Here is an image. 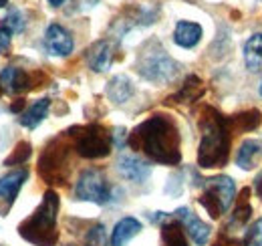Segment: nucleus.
<instances>
[{"instance_id":"1","label":"nucleus","mask_w":262,"mask_h":246,"mask_svg":"<svg viewBox=\"0 0 262 246\" xmlns=\"http://www.w3.org/2000/svg\"><path fill=\"white\" fill-rule=\"evenodd\" d=\"M129 146L141 150L149 159L165 166H176L182 159L180 131L173 119L167 115H151L137 125L129 135Z\"/></svg>"},{"instance_id":"2","label":"nucleus","mask_w":262,"mask_h":246,"mask_svg":"<svg viewBox=\"0 0 262 246\" xmlns=\"http://www.w3.org/2000/svg\"><path fill=\"white\" fill-rule=\"evenodd\" d=\"M202 139L198 148L200 168H222L226 166L230 155V121L224 119L216 109L208 107L202 115Z\"/></svg>"},{"instance_id":"3","label":"nucleus","mask_w":262,"mask_h":246,"mask_svg":"<svg viewBox=\"0 0 262 246\" xmlns=\"http://www.w3.org/2000/svg\"><path fill=\"white\" fill-rule=\"evenodd\" d=\"M57 212H59V196L57 192L47 190L40 206L18 226V234L34 246H55L59 238Z\"/></svg>"},{"instance_id":"4","label":"nucleus","mask_w":262,"mask_h":246,"mask_svg":"<svg viewBox=\"0 0 262 246\" xmlns=\"http://www.w3.org/2000/svg\"><path fill=\"white\" fill-rule=\"evenodd\" d=\"M135 71L149 83L165 85L171 83L180 73V63L173 61L160 40H147L137 55Z\"/></svg>"},{"instance_id":"5","label":"nucleus","mask_w":262,"mask_h":246,"mask_svg":"<svg viewBox=\"0 0 262 246\" xmlns=\"http://www.w3.org/2000/svg\"><path fill=\"white\" fill-rule=\"evenodd\" d=\"M236 198V184L228 176H216L204 182V194L200 204L208 210L212 218H220L232 206Z\"/></svg>"},{"instance_id":"6","label":"nucleus","mask_w":262,"mask_h":246,"mask_svg":"<svg viewBox=\"0 0 262 246\" xmlns=\"http://www.w3.org/2000/svg\"><path fill=\"white\" fill-rule=\"evenodd\" d=\"M113 148L111 133H107L101 125H87L81 129V133L75 135V150L81 157L99 159L109 155Z\"/></svg>"},{"instance_id":"7","label":"nucleus","mask_w":262,"mask_h":246,"mask_svg":"<svg viewBox=\"0 0 262 246\" xmlns=\"http://www.w3.org/2000/svg\"><path fill=\"white\" fill-rule=\"evenodd\" d=\"M75 196L79 200L85 202H93V204H107L111 200V188L107 184V178L101 170L89 168L85 172H81L77 186H75Z\"/></svg>"},{"instance_id":"8","label":"nucleus","mask_w":262,"mask_h":246,"mask_svg":"<svg viewBox=\"0 0 262 246\" xmlns=\"http://www.w3.org/2000/svg\"><path fill=\"white\" fill-rule=\"evenodd\" d=\"M115 168H117L121 178H125L129 182H135V184H143L151 176V166L145 159H141L139 155H119Z\"/></svg>"},{"instance_id":"9","label":"nucleus","mask_w":262,"mask_h":246,"mask_svg":"<svg viewBox=\"0 0 262 246\" xmlns=\"http://www.w3.org/2000/svg\"><path fill=\"white\" fill-rule=\"evenodd\" d=\"M67 166L65 148L61 146V141H55V146H49L47 152L40 157V174L53 182V180H65V176L61 174V170Z\"/></svg>"},{"instance_id":"10","label":"nucleus","mask_w":262,"mask_h":246,"mask_svg":"<svg viewBox=\"0 0 262 246\" xmlns=\"http://www.w3.org/2000/svg\"><path fill=\"white\" fill-rule=\"evenodd\" d=\"M45 47L53 57H69L75 49V40L65 27L49 25V29L45 32Z\"/></svg>"},{"instance_id":"11","label":"nucleus","mask_w":262,"mask_h":246,"mask_svg":"<svg viewBox=\"0 0 262 246\" xmlns=\"http://www.w3.org/2000/svg\"><path fill=\"white\" fill-rule=\"evenodd\" d=\"M173 218L182 222L184 230H186L188 236L194 240V244L206 246V242L210 240V232H212V230H210V226L204 224L190 208H178V210L173 212Z\"/></svg>"},{"instance_id":"12","label":"nucleus","mask_w":262,"mask_h":246,"mask_svg":"<svg viewBox=\"0 0 262 246\" xmlns=\"http://www.w3.org/2000/svg\"><path fill=\"white\" fill-rule=\"evenodd\" d=\"M31 87V77L18 69V67H4L0 73V91L8 93V95H16V93L27 91Z\"/></svg>"},{"instance_id":"13","label":"nucleus","mask_w":262,"mask_h":246,"mask_svg":"<svg viewBox=\"0 0 262 246\" xmlns=\"http://www.w3.org/2000/svg\"><path fill=\"white\" fill-rule=\"evenodd\" d=\"M87 63L95 73H103L109 69L113 59V47L109 40H97L87 49Z\"/></svg>"},{"instance_id":"14","label":"nucleus","mask_w":262,"mask_h":246,"mask_svg":"<svg viewBox=\"0 0 262 246\" xmlns=\"http://www.w3.org/2000/svg\"><path fill=\"white\" fill-rule=\"evenodd\" d=\"M202 27L192 20H180L173 29V43L182 49H194L202 40Z\"/></svg>"},{"instance_id":"15","label":"nucleus","mask_w":262,"mask_h":246,"mask_svg":"<svg viewBox=\"0 0 262 246\" xmlns=\"http://www.w3.org/2000/svg\"><path fill=\"white\" fill-rule=\"evenodd\" d=\"M141 232V222L137 218H131L125 216L121 218L115 228H113V234H111V246H125L129 242L133 236H137Z\"/></svg>"},{"instance_id":"16","label":"nucleus","mask_w":262,"mask_h":246,"mask_svg":"<svg viewBox=\"0 0 262 246\" xmlns=\"http://www.w3.org/2000/svg\"><path fill=\"white\" fill-rule=\"evenodd\" d=\"M49 107H51V99H49V97H42V99L34 101L27 111L20 113L18 123H20L23 127H27V129L38 127L40 123L45 121V117H47V113H49Z\"/></svg>"},{"instance_id":"17","label":"nucleus","mask_w":262,"mask_h":246,"mask_svg":"<svg viewBox=\"0 0 262 246\" xmlns=\"http://www.w3.org/2000/svg\"><path fill=\"white\" fill-rule=\"evenodd\" d=\"M105 93H107V97H109L113 103L121 105V103H125L131 95H133V83H131V79L127 75H115V77H111V81L107 83Z\"/></svg>"},{"instance_id":"18","label":"nucleus","mask_w":262,"mask_h":246,"mask_svg":"<svg viewBox=\"0 0 262 246\" xmlns=\"http://www.w3.org/2000/svg\"><path fill=\"white\" fill-rule=\"evenodd\" d=\"M27 178H29L27 170H16V172H10L4 178H0V198L12 202L18 196V190L23 188Z\"/></svg>"},{"instance_id":"19","label":"nucleus","mask_w":262,"mask_h":246,"mask_svg":"<svg viewBox=\"0 0 262 246\" xmlns=\"http://www.w3.org/2000/svg\"><path fill=\"white\" fill-rule=\"evenodd\" d=\"M262 152V144L258 139H244L242 146L238 148L236 152V163L242 168V170H252L256 157Z\"/></svg>"},{"instance_id":"20","label":"nucleus","mask_w":262,"mask_h":246,"mask_svg":"<svg viewBox=\"0 0 262 246\" xmlns=\"http://www.w3.org/2000/svg\"><path fill=\"white\" fill-rule=\"evenodd\" d=\"M244 61H246L248 71L262 69V32L252 34L244 43Z\"/></svg>"},{"instance_id":"21","label":"nucleus","mask_w":262,"mask_h":246,"mask_svg":"<svg viewBox=\"0 0 262 246\" xmlns=\"http://www.w3.org/2000/svg\"><path fill=\"white\" fill-rule=\"evenodd\" d=\"M162 234H164V240L167 246H188V242H186V234H184V226H182L180 220L165 224L164 230H162Z\"/></svg>"},{"instance_id":"22","label":"nucleus","mask_w":262,"mask_h":246,"mask_svg":"<svg viewBox=\"0 0 262 246\" xmlns=\"http://www.w3.org/2000/svg\"><path fill=\"white\" fill-rule=\"evenodd\" d=\"M2 27L8 29L10 32H14V34H18V32H23L27 29V14L23 10H18V8H12V10L6 12L4 20H2Z\"/></svg>"},{"instance_id":"23","label":"nucleus","mask_w":262,"mask_h":246,"mask_svg":"<svg viewBox=\"0 0 262 246\" xmlns=\"http://www.w3.org/2000/svg\"><path fill=\"white\" fill-rule=\"evenodd\" d=\"M230 125H234L238 131H250V129H256L258 125H260V113L256 111V109H252V111H244V113H240L238 117H234Z\"/></svg>"},{"instance_id":"24","label":"nucleus","mask_w":262,"mask_h":246,"mask_svg":"<svg viewBox=\"0 0 262 246\" xmlns=\"http://www.w3.org/2000/svg\"><path fill=\"white\" fill-rule=\"evenodd\" d=\"M85 246H107V232L103 224H95L93 228H89L85 236Z\"/></svg>"},{"instance_id":"25","label":"nucleus","mask_w":262,"mask_h":246,"mask_svg":"<svg viewBox=\"0 0 262 246\" xmlns=\"http://www.w3.org/2000/svg\"><path fill=\"white\" fill-rule=\"evenodd\" d=\"M250 214H252V206L250 204H246V202L238 204L234 214H232V220H230V228L232 226H244L250 220Z\"/></svg>"},{"instance_id":"26","label":"nucleus","mask_w":262,"mask_h":246,"mask_svg":"<svg viewBox=\"0 0 262 246\" xmlns=\"http://www.w3.org/2000/svg\"><path fill=\"white\" fill-rule=\"evenodd\" d=\"M244 244L246 246H262V218L256 220L248 232H246V238H244Z\"/></svg>"},{"instance_id":"27","label":"nucleus","mask_w":262,"mask_h":246,"mask_svg":"<svg viewBox=\"0 0 262 246\" xmlns=\"http://www.w3.org/2000/svg\"><path fill=\"white\" fill-rule=\"evenodd\" d=\"M31 157V146L25 141V144H18L16 146V150H14V154L10 155L8 159H6V166H14V163H23V161H27Z\"/></svg>"},{"instance_id":"28","label":"nucleus","mask_w":262,"mask_h":246,"mask_svg":"<svg viewBox=\"0 0 262 246\" xmlns=\"http://www.w3.org/2000/svg\"><path fill=\"white\" fill-rule=\"evenodd\" d=\"M111 141H113V148H117V150H123V146L127 144V131H125L123 127L115 129V131L111 133Z\"/></svg>"},{"instance_id":"29","label":"nucleus","mask_w":262,"mask_h":246,"mask_svg":"<svg viewBox=\"0 0 262 246\" xmlns=\"http://www.w3.org/2000/svg\"><path fill=\"white\" fill-rule=\"evenodd\" d=\"M10 34H12V32L8 31V29L0 27V55L10 47Z\"/></svg>"},{"instance_id":"30","label":"nucleus","mask_w":262,"mask_h":246,"mask_svg":"<svg viewBox=\"0 0 262 246\" xmlns=\"http://www.w3.org/2000/svg\"><path fill=\"white\" fill-rule=\"evenodd\" d=\"M254 188H256V192H258V196L262 198V174L256 178V184H254Z\"/></svg>"},{"instance_id":"31","label":"nucleus","mask_w":262,"mask_h":246,"mask_svg":"<svg viewBox=\"0 0 262 246\" xmlns=\"http://www.w3.org/2000/svg\"><path fill=\"white\" fill-rule=\"evenodd\" d=\"M49 4L57 8V6H63V4H65V0H49Z\"/></svg>"},{"instance_id":"32","label":"nucleus","mask_w":262,"mask_h":246,"mask_svg":"<svg viewBox=\"0 0 262 246\" xmlns=\"http://www.w3.org/2000/svg\"><path fill=\"white\" fill-rule=\"evenodd\" d=\"M6 2H8V0H0V8H2V6H6Z\"/></svg>"},{"instance_id":"33","label":"nucleus","mask_w":262,"mask_h":246,"mask_svg":"<svg viewBox=\"0 0 262 246\" xmlns=\"http://www.w3.org/2000/svg\"><path fill=\"white\" fill-rule=\"evenodd\" d=\"M258 93H260V95H262V83H260V89H258Z\"/></svg>"}]
</instances>
